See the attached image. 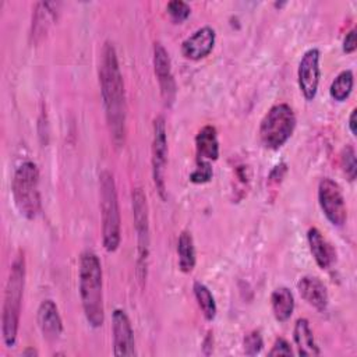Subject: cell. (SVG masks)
I'll use <instances>...</instances> for the list:
<instances>
[{
	"label": "cell",
	"instance_id": "29",
	"mask_svg": "<svg viewBox=\"0 0 357 357\" xmlns=\"http://www.w3.org/2000/svg\"><path fill=\"white\" fill-rule=\"evenodd\" d=\"M356 47H357L356 29L351 28V29L346 33V36H344V39H343V52L347 53V54H350V53H353V52L356 50Z\"/></svg>",
	"mask_w": 357,
	"mask_h": 357
},
{
	"label": "cell",
	"instance_id": "2",
	"mask_svg": "<svg viewBox=\"0 0 357 357\" xmlns=\"http://www.w3.org/2000/svg\"><path fill=\"white\" fill-rule=\"evenodd\" d=\"M78 280L84 315L92 328H99L105 321V307L102 290V265L95 252L84 251L81 254Z\"/></svg>",
	"mask_w": 357,
	"mask_h": 357
},
{
	"label": "cell",
	"instance_id": "23",
	"mask_svg": "<svg viewBox=\"0 0 357 357\" xmlns=\"http://www.w3.org/2000/svg\"><path fill=\"white\" fill-rule=\"evenodd\" d=\"M353 85H354V77L351 70H344L339 73L329 86L331 98L336 102L346 100L353 91Z\"/></svg>",
	"mask_w": 357,
	"mask_h": 357
},
{
	"label": "cell",
	"instance_id": "1",
	"mask_svg": "<svg viewBox=\"0 0 357 357\" xmlns=\"http://www.w3.org/2000/svg\"><path fill=\"white\" fill-rule=\"evenodd\" d=\"M99 84L110 137L116 146H121L126 138L127 105L124 81L113 43L106 42L100 53Z\"/></svg>",
	"mask_w": 357,
	"mask_h": 357
},
{
	"label": "cell",
	"instance_id": "14",
	"mask_svg": "<svg viewBox=\"0 0 357 357\" xmlns=\"http://www.w3.org/2000/svg\"><path fill=\"white\" fill-rule=\"evenodd\" d=\"M36 319H38V326L46 340L56 342L61 336L63 321H61L59 308L53 300L47 298L39 304Z\"/></svg>",
	"mask_w": 357,
	"mask_h": 357
},
{
	"label": "cell",
	"instance_id": "28",
	"mask_svg": "<svg viewBox=\"0 0 357 357\" xmlns=\"http://www.w3.org/2000/svg\"><path fill=\"white\" fill-rule=\"evenodd\" d=\"M268 354L269 356H291L293 350H291V347H290V344L286 339L278 337Z\"/></svg>",
	"mask_w": 357,
	"mask_h": 357
},
{
	"label": "cell",
	"instance_id": "5",
	"mask_svg": "<svg viewBox=\"0 0 357 357\" xmlns=\"http://www.w3.org/2000/svg\"><path fill=\"white\" fill-rule=\"evenodd\" d=\"M11 192L18 212L28 220L38 216L40 211V191H39V170L31 162H22L14 172Z\"/></svg>",
	"mask_w": 357,
	"mask_h": 357
},
{
	"label": "cell",
	"instance_id": "21",
	"mask_svg": "<svg viewBox=\"0 0 357 357\" xmlns=\"http://www.w3.org/2000/svg\"><path fill=\"white\" fill-rule=\"evenodd\" d=\"M177 255H178V268L184 273H190L195 266V245L191 233L181 231L177 241Z\"/></svg>",
	"mask_w": 357,
	"mask_h": 357
},
{
	"label": "cell",
	"instance_id": "6",
	"mask_svg": "<svg viewBox=\"0 0 357 357\" xmlns=\"http://www.w3.org/2000/svg\"><path fill=\"white\" fill-rule=\"evenodd\" d=\"M296 127V114L287 103L272 106L259 124L261 142L268 149L282 148L291 137Z\"/></svg>",
	"mask_w": 357,
	"mask_h": 357
},
{
	"label": "cell",
	"instance_id": "25",
	"mask_svg": "<svg viewBox=\"0 0 357 357\" xmlns=\"http://www.w3.org/2000/svg\"><path fill=\"white\" fill-rule=\"evenodd\" d=\"M213 170L211 162L197 159V167L190 173V181L194 184H204L212 178Z\"/></svg>",
	"mask_w": 357,
	"mask_h": 357
},
{
	"label": "cell",
	"instance_id": "20",
	"mask_svg": "<svg viewBox=\"0 0 357 357\" xmlns=\"http://www.w3.org/2000/svg\"><path fill=\"white\" fill-rule=\"evenodd\" d=\"M271 305L275 318L279 322H286L294 311V296L290 289L280 286L271 294Z\"/></svg>",
	"mask_w": 357,
	"mask_h": 357
},
{
	"label": "cell",
	"instance_id": "11",
	"mask_svg": "<svg viewBox=\"0 0 357 357\" xmlns=\"http://www.w3.org/2000/svg\"><path fill=\"white\" fill-rule=\"evenodd\" d=\"M153 68L159 82L162 99L169 107L176 99V81L172 71V61L169 53L162 43H155L153 46Z\"/></svg>",
	"mask_w": 357,
	"mask_h": 357
},
{
	"label": "cell",
	"instance_id": "12",
	"mask_svg": "<svg viewBox=\"0 0 357 357\" xmlns=\"http://www.w3.org/2000/svg\"><path fill=\"white\" fill-rule=\"evenodd\" d=\"M114 356H135V340L131 321L126 311L116 308L112 314Z\"/></svg>",
	"mask_w": 357,
	"mask_h": 357
},
{
	"label": "cell",
	"instance_id": "8",
	"mask_svg": "<svg viewBox=\"0 0 357 357\" xmlns=\"http://www.w3.org/2000/svg\"><path fill=\"white\" fill-rule=\"evenodd\" d=\"M318 202L325 218L333 226H343L347 219V209L342 188L329 177L321 178L318 184Z\"/></svg>",
	"mask_w": 357,
	"mask_h": 357
},
{
	"label": "cell",
	"instance_id": "10",
	"mask_svg": "<svg viewBox=\"0 0 357 357\" xmlns=\"http://www.w3.org/2000/svg\"><path fill=\"white\" fill-rule=\"evenodd\" d=\"M319 57H321L319 50L317 47H312L303 54L298 63V70H297L298 88L305 100H312L318 92L319 77H321Z\"/></svg>",
	"mask_w": 357,
	"mask_h": 357
},
{
	"label": "cell",
	"instance_id": "26",
	"mask_svg": "<svg viewBox=\"0 0 357 357\" xmlns=\"http://www.w3.org/2000/svg\"><path fill=\"white\" fill-rule=\"evenodd\" d=\"M166 11L174 22H183L191 14V8L185 1L172 0L166 6Z\"/></svg>",
	"mask_w": 357,
	"mask_h": 357
},
{
	"label": "cell",
	"instance_id": "19",
	"mask_svg": "<svg viewBox=\"0 0 357 357\" xmlns=\"http://www.w3.org/2000/svg\"><path fill=\"white\" fill-rule=\"evenodd\" d=\"M293 339L297 347V353L300 356H318L321 353L318 344L315 343L310 324L305 318H300L296 321Z\"/></svg>",
	"mask_w": 357,
	"mask_h": 357
},
{
	"label": "cell",
	"instance_id": "24",
	"mask_svg": "<svg viewBox=\"0 0 357 357\" xmlns=\"http://www.w3.org/2000/svg\"><path fill=\"white\" fill-rule=\"evenodd\" d=\"M340 163H342L344 174L349 177L350 181H353L356 178V173H357V162H356V151L351 145H346L343 148L342 156H340Z\"/></svg>",
	"mask_w": 357,
	"mask_h": 357
},
{
	"label": "cell",
	"instance_id": "9",
	"mask_svg": "<svg viewBox=\"0 0 357 357\" xmlns=\"http://www.w3.org/2000/svg\"><path fill=\"white\" fill-rule=\"evenodd\" d=\"M152 176L159 195L165 199L166 192V165H167V137L166 124L163 116H158L153 120V135H152Z\"/></svg>",
	"mask_w": 357,
	"mask_h": 357
},
{
	"label": "cell",
	"instance_id": "16",
	"mask_svg": "<svg viewBox=\"0 0 357 357\" xmlns=\"http://www.w3.org/2000/svg\"><path fill=\"white\" fill-rule=\"evenodd\" d=\"M307 241L317 265L321 269H329L336 259V251L332 247V244L324 237V234L317 227L308 229Z\"/></svg>",
	"mask_w": 357,
	"mask_h": 357
},
{
	"label": "cell",
	"instance_id": "15",
	"mask_svg": "<svg viewBox=\"0 0 357 357\" xmlns=\"http://www.w3.org/2000/svg\"><path fill=\"white\" fill-rule=\"evenodd\" d=\"M297 290L303 300L318 311L328 307L329 296L326 286L315 276H303L297 283Z\"/></svg>",
	"mask_w": 357,
	"mask_h": 357
},
{
	"label": "cell",
	"instance_id": "31",
	"mask_svg": "<svg viewBox=\"0 0 357 357\" xmlns=\"http://www.w3.org/2000/svg\"><path fill=\"white\" fill-rule=\"evenodd\" d=\"M22 354H24V356H28V354H31V356H38V351H36V350H32V349H28V350H25Z\"/></svg>",
	"mask_w": 357,
	"mask_h": 357
},
{
	"label": "cell",
	"instance_id": "30",
	"mask_svg": "<svg viewBox=\"0 0 357 357\" xmlns=\"http://www.w3.org/2000/svg\"><path fill=\"white\" fill-rule=\"evenodd\" d=\"M356 113H357V110L353 109L349 116V130L353 135H356Z\"/></svg>",
	"mask_w": 357,
	"mask_h": 357
},
{
	"label": "cell",
	"instance_id": "3",
	"mask_svg": "<svg viewBox=\"0 0 357 357\" xmlns=\"http://www.w3.org/2000/svg\"><path fill=\"white\" fill-rule=\"evenodd\" d=\"M25 286V258L18 252L10 266L8 279L6 283L3 312H1V335L7 347H13L17 342L21 303Z\"/></svg>",
	"mask_w": 357,
	"mask_h": 357
},
{
	"label": "cell",
	"instance_id": "4",
	"mask_svg": "<svg viewBox=\"0 0 357 357\" xmlns=\"http://www.w3.org/2000/svg\"><path fill=\"white\" fill-rule=\"evenodd\" d=\"M99 199L102 215V243L107 252H114L121 240V219L114 177L103 170L99 174Z\"/></svg>",
	"mask_w": 357,
	"mask_h": 357
},
{
	"label": "cell",
	"instance_id": "18",
	"mask_svg": "<svg viewBox=\"0 0 357 357\" xmlns=\"http://www.w3.org/2000/svg\"><path fill=\"white\" fill-rule=\"evenodd\" d=\"M195 151H197V159L211 162L219 158L218 131L213 126L206 124L198 131L195 137Z\"/></svg>",
	"mask_w": 357,
	"mask_h": 357
},
{
	"label": "cell",
	"instance_id": "17",
	"mask_svg": "<svg viewBox=\"0 0 357 357\" xmlns=\"http://www.w3.org/2000/svg\"><path fill=\"white\" fill-rule=\"evenodd\" d=\"M59 6L60 4L54 1H40L35 4L31 29V36L35 42H38L43 35H46L52 21L56 18Z\"/></svg>",
	"mask_w": 357,
	"mask_h": 357
},
{
	"label": "cell",
	"instance_id": "22",
	"mask_svg": "<svg viewBox=\"0 0 357 357\" xmlns=\"http://www.w3.org/2000/svg\"><path fill=\"white\" fill-rule=\"evenodd\" d=\"M192 290H194V296L198 303V307L202 311V315L205 317V319L212 321L216 317V311H218L213 294L202 282H194Z\"/></svg>",
	"mask_w": 357,
	"mask_h": 357
},
{
	"label": "cell",
	"instance_id": "7",
	"mask_svg": "<svg viewBox=\"0 0 357 357\" xmlns=\"http://www.w3.org/2000/svg\"><path fill=\"white\" fill-rule=\"evenodd\" d=\"M131 204H132V218L134 227L137 233V244H138V258H137V273L139 280H145L146 278V266H148V255H149V215H148V202L146 195L142 188L137 187L131 192Z\"/></svg>",
	"mask_w": 357,
	"mask_h": 357
},
{
	"label": "cell",
	"instance_id": "13",
	"mask_svg": "<svg viewBox=\"0 0 357 357\" xmlns=\"http://www.w3.org/2000/svg\"><path fill=\"white\" fill-rule=\"evenodd\" d=\"M215 40V29L212 26L205 25L202 28H198L187 39H184V42L181 43V53L185 59L201 60L212 52Z\"/></svg>",
	"mask_w": 357,
	"mask_h": 357
},
{
	"label": "cell",
	"instance_id": "27",
	"mask_svg": "<svg viewBox=\"0 0 357 357\" xmlns=\"http://www.w3.org/2000/svg\"><path fill=\"white\" fill-rule=\"evenodd\" d=\"M243 346H244V353L247 356L259 354L264 347V339H262L259 331H251L250 333H247L244 336Z\"/></svg>",
	"mask_w": 357,
	"mask_h": 357
}]
</instances>
